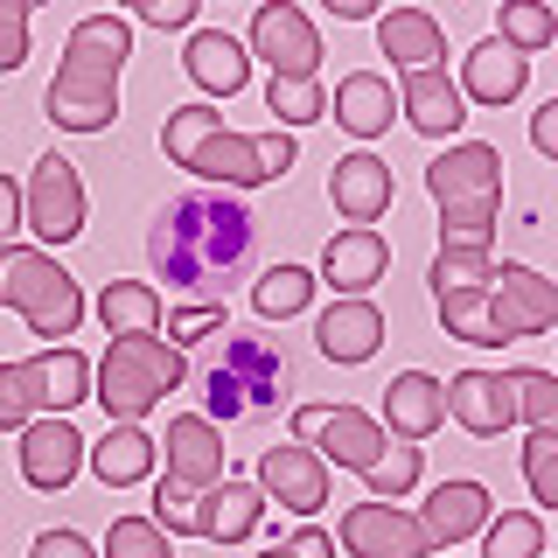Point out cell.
Instances as JSON below:
<instances>
[{
	"instance_id": "cell-44",
	"label": "cell",
	"mask_w": 558,
	"mask_h": 558,
	"mask_svg": "<svg viewBox=\"0 0 558 558\" xmlns=\"http://www.w3.org/2000/svg\"><path fill=\"white\" fill-rule=\"evenodd\" d=\"M28 558H92V545H84L77 531H43L35 537V551Z\"/></svg>"
},
{
	"instance_id": "cell-3",
	"label": "cell",
	"mask_w": 558,
	"mask_h": 558,
	"mask_svg": "<svg viewBox=\"0 0 558 558\" xmlns=\"http://www.w3.org/2000/svg\"><path fill=\"white\" fill-rule=\"evenodd\" d=\"M126 57H133V28L119 14H84L43 92V112L63 133H105L119 119V70H126Z\"/></svg>"
},
{
	"instance_id": "cell-17",
	"label": "cell",
	"mask_w": 558,
	"mask_h": 558,
	"mask_svg": "<svg viewBox=\"0 0 558 558\" xmlns=\"http://www.w3.org/2000/svg\"><path fill=\"white\" fill-rule=\"evenodd\" d=\"M447 418L461 433H475V440H496V433H510L517 426V391H510V377H496V371H461L447 384Z\"/></svg>"
},
{
	"instance_id": "cell-15",
	"label": "cell",
	"mask_w": 558,
	"mask_h": 558,
	"mask_svg": "<svg viewBox=\"0 0 558 558\" xmlns=\"http://www.w3.org/2000/svg\"><path fill=\"white\" fill-rule=\"evenodd\" d=\"M168 488H182V496H203V488H217L231 468H223V433L209 426V418L196 412H182V418H168Z\"/></svg>"
},
{
	"instance_id": "cell-21",
	"label": "cell",
	"mask_w": 558,
	"mask_h": 558,
	"mask_svg": "<svg viewBox=\"0 0 558 558\" xmlns=\"http://www.w3.org/2000/svg\"><path fill=\"white\" fill-rule=\"evenodd\" d=\"M398 112H405L426 140H447V133H461L468 98H461V84L433 63V70H405V84H398Z\"/></svg>"
},
{
	"instance_id": "cell-24",
	"label": "cell",
	"mask_w": 558,
	"mask_h": 558,
	"mask_svg": "<svg viewBox=\"0 0 558 558\" xmlns=\"http://www.w3.org/2000/svg\"><path fill=\"white\" fill-rule=\"evenodd\" d=\"M488 517H496V510H488V488H482V482H440V488L426 496V510H418V523H426V537H433V551L475 537Z\"/></svg>"
},
{
	"instance_id": "cell-27",
	"label": "cell",
	"mask_w": 558,
	"mask_h": 558,
	"mask_svg": "<svg viewBox=\"0 0 558 558\" xmlns=\"http://www.w3.org/2000/svg\"><path fill=\"white\" fill-rule=\"evenodd\" d=\"M391 112H398V92H391V77H377V70H349L336 84V119L356 140H377L391 126Z\"/></svg>"
},
{
	"instance_id": "cell-28",
	"label": "cell",
	"mask_w": 558,
	"mask_h": 558,
	"mask_svg": "<svg viewBox=\"0 0 558 558\" xmlns=\"http://www.w3.org/2000/svg\"><path fill=\"white\" fill-rule=\"evenodd\" d=\"M98 322H105V336H161L168 307H161V293H154L147 279H105Z\"/></svg>"
},
{
	"instance_id": "cell-13",
	"label": "cell",
	"mask_w": 558,
	"mask_h": 558,
	"mask_svg": "<svg viewBox=\"0 0 558 558\" xmlns=\"http://www.w3.org/2000/svg\"><path fill=\"white\" fill-rule=\"evenodd\" d=\"M258 496L279 502V510H293V517H314L328 502V461L307 440L266 447L258 453Z\"/></svg>"
},
{
	"instance_id": "cell-37",
	"label": "cell",
	"mask_w": 558,
	"mask_h": 558,
	"mask_svg": "<svg viewBox=\"0 0 558 558\" xmlns=\"http://www.w3.org/2000/svg\"><path fill=\"white\" fill-rule=\"evenodd\" d=\"M105 558H174V551H168V531L154 517H112Z\"/></svg>"
},
{
	"instance_id": "cell-16",
	"label": "cell",
	"mask_w": 558,
	"mask_h": 558,
	"mask_svg": "<svg viewBox=\"0 0 558 558\" xmlns=\"http://www.w3.org/2000/svg\"><path fill=\"white\" fill-rule=\"evenodd\" d=\"M84 453H92V440H84L63 412L28 418L22 426V475H28V488H70L77 468H84Z\"/></svg>"
},
{
	"instance_id": "cell-26",
	"label": "cell",
	"mask_w": 558,
	"mask_h": 558,
	"mask_svg": "<svg viewBox=\"0 0 558 558\" xmlns=\"http://www.w3.org/2000/svg\"><path fill=\"white\" fill-rule=\"evenodd\" d=\"M377 49L398 70H433V63L447 57V35H440V22H433L426 8H398V14H384V22H377Z\"/></svg>"
},
{
	"instance_id": "cell-29",
	"label": "cell",
	"mask_w": 558,
	"mask_h": 558,
	"mask_svg": "<svg viewBox=\"0 0 558 558\" xmlns=\"http://www.w3.org/2000/svg\"><path fill=\"white\" fill-rule=\"evenodd\" d=\"M182 63H189V77H196L203 92H223V98L244 92V77H252V57H244V49H238L223 28H196V35H189V57H182Z\"/></svg>"
},
{
	"instance_id": "cell-1",
	"label": "cell",
	"mask_w": 558,
	"mask_h": 558,
	"mask_svg": "<svg viewBox=\"0 0 558 558\" xmlns=\"http://www.w3.org/2000/svg\"><path fill=\"white\" fill-rule=\"evenodd\" d=\"M147 266L154 279H168V293L223 307V293L258 266V217L231 189H182L147 231Z\"/></svg>"
},
{
	"instance_id": "cell-23",
	"label": "cell",
	"mask_w": 558,
	"mask_h": 558,
	"mask_svg": "<svg viewBox=\"0 0 558 558\" xmlns=\"http://www.w3.org/2000/svg\"><path fill=\"white\" fill-rule=\"evenodd\" d=\"M523 84H531V57H517L496 35L461 57V98H475V105H510Z\"/></svg>"
},
{
	"instance_id": "cell-32",
	"label": "cell",
	"mask_w": 558,
	"mask_h": 558,
	"mask_svg": "<svg viewBox=\"0 0 558 558\" xmlns=\"http://www.w3.org/2000/svg\"><path fill=\"white\" fill-rule=\"evenodd\" d=\"M314 287H322V279H314L307 266H272V272L252 287V307L266 314V322H287V314H301V307L314 301Z\"/></svg>"
},
{
	"instance_id": "cell-36",
	"label": "cell",
	"mask_w": 558,
	"mask_h": 558,
	"mask_svg": "<svg viewBox=\"0 0 558 558\" xmlns=\"http://www.w3.org/2000/svg\"><path fill=\"white\" fill-rule=\"evenodd\" d=\"M266 112H279V126H314V119L328 112V98H322L314 77H272L266 84Z\"/></svg>"
},
{
	"instance_id": "cell-8",
	"label": "cell",
	"mask_w": 558,
	"mask_h": 558,
	"mask_svg": "<svg viewBox=\"0 0 558 558\" xmlns=\"http://www.w3.org/2000/svg\"><path fill=\"white\" fill-rule=\"evenodd\" d=\"M77 398H92V363L84 349H43L28 363H0V426H28V418L70 412Z\"/></svg>"
},
{
	"instance_id": "cell-6",
	"label": "cell",
	"mask_w": 558,
	"mask_h": 558,
	"mask_svg": "<svg viewBox=\"0 0 558 558\" xmlns=\"http://www.w3.org/2000/svg\"><path fill=\"white\" fill-rule=\"evenodd\" d=\"M189 377V356L174 349L168 336H112L105 349V363L92 371V398L105 405V418H119V426H140L174 384Z\"/></svg>"
},
{
	"instance_id": "cell-2",
	"label": "cell",
	"mask_w": 558,
	"mask_h": 558,
	"mask_svg": "<svg viewBox=\"0 0 558 558\" xmlns=\"http://www.w3.org/2000/svg\"><path fill=\"white\" fill-rule=\"evenodd\" d=\"M189 384H196V398H203L209 418H223V426H266L279 405H293V391H301V363H293V349L272 342V336L217 328L209 342H196Z\"/></svg>"
},
{
	"instance_id": "cell-45",
	"label": "cell",
	"mask_w": 558,
	"mask_h": 558,
	"mask_svg": "<svg viewBox=\"0 0 558 558\" xmlns=\"http://www.w3.org/2000/svg\"><path fill=\"white\" fill-rule=\"evenodd\" d=\"M531 147H537V154H551V161H558V98H545V105L531 112Z\"/></svg>"
},
{
	"instance_id": "cell-19",
	"label": "cell",
	"mask_w": 558,
	"mask_h": 558,
	"mask_svg": "<svg viewBox=\"0 0 558 558\" xmlns=\"http://www.w3.org/2000/svg\"><path fill=\"white\" fill-rule=\"evenodd\" d=\"M391 266V244L377 231H336L322 252V287H336V301H363Z\"/></svg>"
},
{
	"instance_id": "cell-42",
	"label": "cell",
	"mask_w": 558,
	"mask_h": 558,
	"mask_svg": "<svg viewBox=\"0 0 558 558\" xmlns=\"http://www.w3.org/2000/svg\"><path fill=\"white\" fill-rule=\"evenodd\" d=\"M217 328H231L223 322V307H182V314H168V342L182 349V342H209Z\"/></svg>"
},
{
	"instance_id": "cell-30",
	"label": "cell",
	"mask_w": 558,
	"mask_h": 558,
	"mask_svg": "<svg viewBox=\"0 0 558 558\" xmlns=\"http://www.w3.org/2000/svg\"><path fill=\"white\" fill-rule=\"evenodd\" d=\"M84 461L98 468L105 488H126V482H147V475H154V440H147L140 426H112L92 453H84Z\"/></svg>"
},
{
	"instance_id": "cell-43",
	"label": "cell",
	"mask_w": 558,
	"mask_h": 558,
	"mask_svg": "<svg viewBox=\"0 0 558 558\" xmlns=\"http://www.w3.org/2000/svg\"><path fill=\"white\" fill-rule=\"evenodd\" d=\"M126 8L140 14V22H154V28H189L203 0H126Z\"/></svg>"
},
{
	"instance_id": "cell-39",
	"label": "cell",
	"mask_w": 558,
	"mask_h": 558,
	"mask_svg": "<svg viewBox=\"0 0 558 558\" xmlns=\"http://www.w3.org/2000/svg\"><path fill=\"white\" fill-rule=\"evenodd\" d=\"M363 482H371V502H398V496H405V488L418 482V447H412V440H398Z\"/></svg>"
},
{
	"instance_id": "cell-47",
	"label": "cell",
	"mask_w": 558,
	"mask_h": 558,
	"mask_svg": "<svg viewBox=\"0 0 558 558\" xmlns=\"http://www.w3.org/2000/svg\"><path fill=\"white\" fill-rule=\"evenodd\" d=\"M287 545H293V558H336V537H328V531H314V523H307V531H293Z\"/></svg>"
},
{
	"instance_id": "cell-38",
	"label": "cell",
	"mask_w": 558,
	"mask_h": 558,
	"mask_svg": "<svg viewBox=\"0 0 558 558\" xmlns=\"http://www.w3.org/2000/svg\"><path fill=\"white\" fill-rule=\"evenodd\" d=\"M496 272V258H488V244H440V258H433V293L447 287H475V279Z\"/></svg>"
},
{
	"instance_id": "cell-35",
	"label": "cell",
	"mask_w": 558,
	"mask_h": 558,
	"mask_svg": "<svg viewBox=\"0 0 558 558\" xmlns=\"http://www.w3.org/2000/svg\"><path fill=\"white\" fill-rule=\"evenodd\" d=\"M496 43H510L517 57H531V49H551L558 43V14L545 0H502V35Z\"/></svg>"
},
{
	"instance_id": "cell-49",
	"label": "cell",
	"mask_w": 558,
	"mask_h": 558,
	"mask_svg": "<svg viewBox=\"0 0 558 558\" xmlns=\"http://www.w3.org/2000/svg\"><path fill=\"white\" fill-rule=\"evenodd\" d=\"M258 558H293V545H272V551H258Z\"/></svg>"
},
{
	"instance_id": "cell-41",
	"label": "cell",
	"mask_w": 558,
	"mask_h": 558,
	"mask_svg": "<svg viewBox=\"0 0 558 558\" xmlns=\"http://www.w3.org/2000/svg\"><path fill=\"white\" fill-rule=\"evenodd\" d=\"M28 14H35V0H0V70L28 63Z\"/></svg>"
},
{
	"instance_id": "cell-40",
	"label": "cell",
	"mask_w": 558,
	"mask_h": 558,
	"mask_svg": "<svg viewBox=\"0 0 558 558\" xmlns=\"http://www.w3.org/2000/svg\"><path fill=\"white\" fill-rule=\"evenodd\" d=\"M523 482H531V502H545V510H558V440H537L523 447Z\"/></svg>"
},
{
	"instance_id": "cell-10",
	"label": "cell",
	"mask_w": 558,
	"mask_h": 558,
	"mask_svg": "<svg viewBox=\"0 0 558 558\" xmlns=\"http://www.w3.org/2000/svg\"><path fill=\"white\" fill-rule=\"evenodd\" d=\"M293 440H314L322 461H342V468H356V475H371L384 453H391V433L356 405H301L293 412Z\"/></svg>"
},
{
	"instance_id": "cell-4",
	"label": "cell",
	"mask_w": 558,
	"mask_h": 558,
	"mask_svg": "<svg viewBox=\"0 0 558 558\" xmlns=\"http://www.w3.org/2000/svg\"><path fill=\"white\" fill-rule=\"evenodd\" d=\"M161 147L174 168H196L209 182L223 189H252V182H272V174L293 168V133L272 126V133H231L223 126V112H209V105H174L168 126H161Z\"/></svg>"
},
{
	"instance_id": "cell-5",
	"label": "cell",
	"mask_w": 558,
	"mask_h": 558,
	"mask_svg": "<svg viewBox=\"0 0 558 558\" xmlns=\"http://www.w3.org/2000/svg\"><path fill=\"white\" fill-rule=\"evenodd\" d=\"M426 189L440 203V244H488L496 238V217H502V154L488 140H461L447 147L440 161L426 168Z\"/></svg>"
},
{
	"instance_id": "cell-22",
	"label": "cell",
	"mask_w": 558,
	"mask_h": 558,
	"mask_svg": "<svg viewBox=\"0 0 558 558\" xmlns=\"http://www.w3.org/2000/svg\"><path fill=\"white\" fill-rule=\"evenodd\" d=\"M258 517H266L258 482L223 475L217 488H203V496H196V537H209V545H238V537H252Z\"/></svg>"
},
{
	"instance_id": "cell-12",
	"label": "cell",
	"mask_w": 558,
	"mask_h": 558,
	"mask_svg": "<svg viewBox=\"0 0 558 558\" xmlns=\"http://www.w3.org/2000/svg\"><path fill=\"white\" fill-rule=\"evenodd\" d=\"M342 545L349 558H433V537L426 523L398 502H356L342 510Z\"/></svg>"
},
{
	"instance_id": "cell-7",
	"label": "cell",
	"mask_w": 558,
	"mask_h": 558,
	"mask_svg": "<svg viewBox=\"0 0 558 558\" xmlns=\"http://www.w3.org/2000/svg\"><path fill=\"white\" fill-rule=\"evenodd\" d=\"M0 307L28 314L35 336H49V349H63V336H77V322H84V287L49 252L0 244Z\"/></svg>"
},
{
	"instance_id": "cell-20",
	"label": "cell",
	"mask_w": 558,
	"mask_h": 558,
	"mask_svg": "<svg viewBox=\"0 0 558 558\" xmlns=\"http://www.w3.org/2000/svg\"><path fill=\"white\" fill-rule=\"evenodd\" d=\"M384 426L398 433V440H426V433L447 426V384L426 377V371H398L384 384Z\"/></svg>"
},
{
	"instance_id": "cell-48",
	"label": "cell",
	"mask_w": 558,
	"mask_h": 558,
	"mask_svg": "<svg viewBox=\"0 0 558 558\" xmlns=\"http://www.w3.org/2000/svg\"><path fill=\"white\" fill-rule=\"evenodd\" d=\"M328 14H336V22H371L377 14V0H322Z\"/></svg>"
},
{
	"instance_id": "cell-25",
	"label": "cell",
	"mask_w": 558,
	"mask_h": 558,
	"mask_svg": "<svg viewBox=\"0 0 558 558\" xmlns=\"http://www.w3.org/2000/svg\"><path fill=\"white\" fill-rule=\"evenodd\" d=\"M314 342H322L328 363H371L377 342H384V314L377 301H336L314 322Z\"/></svg>"
},
{
	"instance_id": "cell-14",
	"label": "cell",
	"mask_w": 558,
	"mask_h": 558,
	"mask_svg": "<svg viewBox=\"0 0 558 558\" xmlns=\"http://www.w3.org/2000/svg\"><path fill=\"white\" fill-rule=\"evenodd\" d=\"M252 49L272 63V77H314L322 70V35L301 8H287V0H266V8L252 14Z\"/></svg>"
},
{
	"instance_id": "cell-31",
	"label": "cell",
	"mask_w": 558,
	"mask_h": 558,
	"mask_svg": "<svg viewBox=\"0 0 558 558\" xmlns=\"http://www.w3.org/2000/svg\"><path fill=\"white\" fill-rule=\"evenodd\" d=\"M433 301H440L447 336H461L475 349H496V336H488V279H475V287H447V293H433Z\"/></svg>"
},
{
	"instance_id": "cell-11",
	"label": "cell",
	"mask_w": 558,
	"mask_h": 558,
	"mask_svg": "<svg viewBox=\"0 0 558 558\" xmlns=\"http://www.w3.org/2000/svg\"><path fill=\"white\" fill-rule=\"evenodd\" d=\"M22 223L49 244H70L84 231V182H77V161L63 154H43L35 174L22 182Z\"/></svg>"
},
{
	"instance_id": "cell-34",
	"label": "cell",
	"mask_w": 558,
	"mask_h": 558,
	"mask_svg": "<svg viewBox=\"0 0 558 558\" xmlns=\"http://www.w3.org/2000/svg\"><path fill=\"white\" fill-rule=\"evenodd\" d=\"M482 558H545V523H537L531 510L488 517L482 523Z\"/></svg>"
},
{
	"instance_id": "cell-18",
	"label": "cell",
	"mask_w": 558,
	"mask_h": 558,
	"mask_svg": "<svg viewBox=\"0 0 558 558\" xmlns=\"http://www.w3.org/2000/svg\"><path fill=\"white\" fill-rule=\"evenodd\" d=\"M328 196H336V217L349 231H371L384 209H391V161H377V154H342V161L328 168Z\"/></svg>"
},
{
	"instance_id": "cell-46",
	"label": "cell",
	"mask_w": 558,
	"mask_h": 558,
	"mask_svg": "<svg viewBox=\"0 0 558 558\" xmlns=\"http://www.w3.org/2000/svg\"><path fill=\"white\" fill-rule=\"evenodd\" d=\"M14 231H22V182H8V174H0V244H8Z\"/></svg>"
},
{
	"instance_id": "cell-33",
	"label": "cell",
	"mask_w": 558,
	"mask_h": 558,
	"mask_svg": "<svg viewBox=\"0 0 558 558\" xmlns=\"http://www.w3.org/2000/svg\"><path fill=\"white\" fill-rule=\"evenodd\" d=\"M517 391V418L537 433V440H558V377L551 371H510Z\"/></svg>"
},
{
	"instance_id": "cell-9",
	"label": "cell",
	"mask_w": 558,
	"mask_h": 558,
	"mask_svg": "<svg viewBox=\"0 0 558 558\" xmlns=\"http://www.w3.org/2000/svg\"><path fill=\"white\" fill-rule=\"evenodd\" d=\"M558 328V279L531 272V266H496L488 272V336L523 342V336H551Z\"/></svg>"
}]
</instances>
